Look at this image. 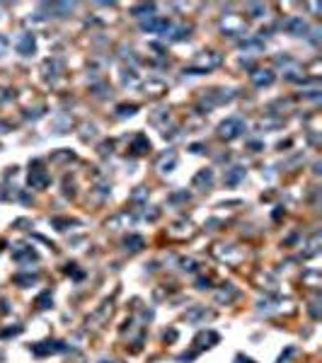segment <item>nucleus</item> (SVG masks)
Here are the masks:
<instances>
[{"mask_svg":"<svg viewBox=\"0 0 322 363\" xmlns=\"http://www.w3.org/2000/svg\"><path fill=\"white\" fill-rule=\"evenodd\" d=\"M240 131H242V121L240 119H228L225 124H221V136H225V138H235Z\"/></svg>","mask_w":322,"mask_h":363,"instance_id":"1","label":"nucleus"},{"mask_svg":"<svg viewBox=\"0 0 322 363\" xmlns=\"http://www.w3.org/2000/svg\"><path fill=\"white\" fill-rule=\"evenodd\" d=\"M17 49L25 54V56H29V51H34V39L29 37V34H25V37H20V42H17Z\"/></svg>","mask_w":322,"mask_h":363,"instance_id":"2","label":"nucleus"}]
</instances>
